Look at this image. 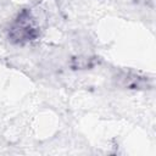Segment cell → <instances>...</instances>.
<instances>
[{
    "mask_svg": "<svg viewBox=\"0 0 156 156\" xmlns=\"http://www.w3.org/2000/svg\"><path fill=\"white\" fill-rule=\"evenodd\" d=\"M39 37V27L29 10H22L9 29V39L15 44H24Z\"/></svg>",
    "mask_w": 156,
    "mask_h": 156,
    "instance_id": "6da1fadb",
    "label": "cell"
},
{
    "mask_svg": "<svg viewBox=\"0 0 156 156\" xmlns=\"http://www.w3.org/2000/svg\"><path fill=\"white\" fill-rule=\"evenodd\" d=\"M118 79L121 80V84L123 87L129 88V89H143L149 85L146 77H141L132 72H123L118 77Z\"/></svg>",
    "mask_w": 156,
    "mask_h": 156,
    "instance_id": "7a4b0ae2",
    "label": "cell"
},
{
    "mask_svg": "<svg viewBox=\"0 0 156 156\" xmlns=\"http://www.w3.org/2000/svg\"><path fill=\"white\" fill-rule=\"evenodd\" d=\"M94 63H95V61H94V58H91V57H74V58L72 60L71 66H72L74 69H77V68L84 69V68H90V67H93Z\"/></svg>",
    "mask_w": 156,
    "mask_h": 156,
    "instance_id": "3957f363",
    "label": "cell"
}]
</instances>
